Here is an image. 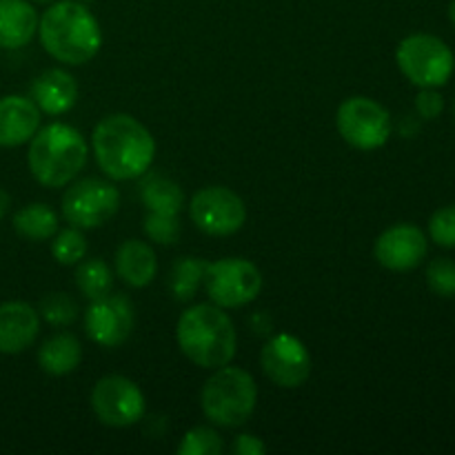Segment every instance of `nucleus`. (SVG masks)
<instances>
[{
  "label": "nucleus",
  "mask_w": 455,
  "mask_h": 455,
  "mask_svg": "<svg viewBox=\"0 0 455 455\" xmlns=\"http://www.w3.org/2000/svg\"><path fill=\"white\" fill-rule=\"evenodd\" d=\"M96 163L111 180H133L149 172L156 142L149 129L129 114H111L92 133Z\"/></svg>",
  "instance_id": "nucleus-1"
},
{
  "label": "nucleus",
  "mask_w": 455,
  "mask_h": 455,
  "mask_svg": "<svg viewBox=\"0 0 455 455\" xmlns=\"http://www.w3.org/2000/svg\"><path fill=\"white\" fill-rule=\"evenodd\" d=\"M44 52L62 65L78 67L92 60L102 47L96 16L78 0H56L38 20Z\"/></svg>",
  "instance_id": "nucleus-2"
},
{
  "label": "nucleus",
  "mask_w": 455,
  "mask_h": 455,
  "mask_svg": "<svg viewBox=\"0 0 455 455\" xmlns=\"http://www.w3.org/2000/svg\"><path fill=\"white\" fill-rule=\"evenodd\" d=\"M176 340L182 354L203 369L229 364L238 347L234 323L218 305L189 307L178 320Z\"/></svg>",
  "instance_id": "nucleus-3"
},
{
  "label": "nucleus",
  "mask_w": 455,
  "mask_h": 455,
  "mask_svg": "<svg viewBox=\"0 0 455 455\" xmlns=\"http://www.w3.org/2000/svg\"><path fill=\"white\" fill-rule=\"evenodd\" d=\"M87 142L83 133L65 123H52L38 129L29 140L27 163L40 185L65 187L87 164Z\"/></svg>",
  "instance_id": "nucleus-4"
},
{
  "label": "nucleus",
  "mask_w": 455,
  "mask_h": 455,
  "mask_svg": "<svg viewBox=\"0 0 455 455\" xmlns=\"http://www.w3.org/2000/svg\"><path fill=\"white\" fill-rule=\"evenodd\" d=\"M258 403V385L240 367L213 369V376L204 382L200 404L203 413L209 422L218 427H243L256 411Z\"/></svg>",
  "instance_id": "nucleus-5"
},
{
  "label": "nucleus",
  "mask_w": 455,
  "mask_h": 455,
  "mask_svg": "<svg viewBox=\"0 0 455 455\" xmlns=\"http://www.w3.org/2000/svg\"><path fill=\"white\" fill-rule=\"evenodd\" d=\"M395 62L411 84L440 89L451 80L455 56L447 43L434 34H411L398 44Z\"/></svg>",
  "instance_id": "nucleus-6"
},
{
  "label": "nucleus",
  "mask_w": 455,
  "mask_h": 455,
  "mask_svg": "<svg viewBox=\"0 0 455 455\" xmlns=\"http://www.w3.org/2000/svg\"><path fill=\"white\" fill-rule=\"evenodd\" d=\"M204 289L213 305L222 309H240L256 300L262 291V274L244 258H222L207 262Z\"/></svg>",
  "instance_id": "nucleus-7"
},
{
  "label": "nucleus",
  "mask_w": 455,
  "mask_h": 455,
  "mask_svg": "<svg viewBox=\"0 0 455 455\" xmlns=\"http://www.w3.org/2000/svg\"><path fill=\"white\" fill-rule=\"evenodd\" d=\"M336 124L342 140L360 151L380 149L391 138L389 111L367 96L347 98L338 107Z\"/></svg>",
  "instance_id": "nucleus-8"
},
{
  "label": "nucleus",
  "mask_w": 455,
  "mask_h": 455,
  "mask_svg": "<svg viewBox=\"0 0 455 455\" xmlns=\"http://www.w3.org/2000/svg\"><path fill=\"white\" fill-rule=\"evenodd\" d=\"M120 207V194L111 182L84 178L74 182L62 196V216L71 227L96 229L109 222Z\"/></svg>",
  "instance_id": "nucleus-9"
},
{
  "label": "nucleus",
  "mask_w": 455,
  "mask_h": 455,
  "mask_svg": "<svg viewBox=\"0 0 455 455\" xmlns=\"http://www.w3.org/2000/svg\"><path fill=\"white\" fill-rule=\"evenodd\" d=\"M92 409L98 420L114 429H124L145 416V395L140 387L124 376H105L92 391Z\"/></svg>",
  "instance_id": "nucleus-10"
},
{
  "label": "nucleus",
  "mask_w": 455,
  "mask_h": 455,
  "mask_svg": "<svg viewBox=\"0 0 455 455\" xmlns=\"http://www.w3.org/2000/svg\"><path fill=\"white\" fill-rule=\"evenodd\" d=\"M189 216L209 235H231L243 229L247 207L243 198L227 187H204L191 198Z\"/></svg>",
  "instance_id": "nucleus-11"
},
{
  "label": "nucleus",
  "mask_w": 455,
  "mask_h": 455,
  "mask_svg": "<svg viewBox=\"0 0 455 455\" xmlns=\"http://www.w3.org/2000/svg\"><path fill=\"white\" fill-rule=\"evenodd\" d=\"M262 371L283 389H298L311 376V354L305 342L291 333H278L260 354Z\"/></svg>",
  "instance_id": "nucleus-12"
},
{
  "label": "nucleus",
  "mask_w": 455,
  "mask_h": 455,
  "mask_svg": "<svg viewBox=\"0 0 455 455\" xmlns=\"http://www.w3.org/2000/svg\"><path fill=\"white\" fill-rule=\"evenodd\" d=\"M133 323H136V315H133L132 302L120 293H109L100 300H92L84 314L87 336L107 349L123 345L132 336Z\"/></svg>",
  "instance_id": "nucleus-13"
},
{
  "label": "nucleus",
  "mask_w": 455,
  "mask_h": 455,
  "mask_svg": "<svg viewBox=\"0 0 455 455\" xmlns=\"http://www.w3.org/2000/svg\"><path fill=\"white\" fill-rule=\"evenodd\" d=\"M429 251V240L420 227L411 222H400L378 235L373 244V256L378 265L389 271H411L422 265Z\"/></svg>",
  "instance_id": "nucleus-14"
},
{
  "label": "nucleus",
  "mask_w": 455,
  "mask_h": 455,
  "mask_svg": "<svg viewBox=\"0 0 455 455\" xmlns=\"http://www.w3.org/2000/svg\"><path fill=\"white\" fill-rule=\"evenodd\" d=\"M40 331V315L27 302L0 305V354L16 355L34 345Z\"/></svg>",
  "instance_id": "nucleus-15"
},
{
  "label": "nucleus",
  "mask_w": 455,
  "mask_h": 455,
  "mask_svg": "<svg viewBox=\"0 0 455 455\" xmlns=\"http://www.w3.org/2000/svg\"><path fill=\"white\" fill-rule=\"evenodd\" d=\"M40 129V109L31 98H0V147H20Z\"/></svg>",
  "instance_id": "nucleus-16"
},
{
  "label": "nucleus",
  "mask_w": 455,
  "mask_h": 455,
  "mask_svg": "<svg viewBox=\"0 0 455 455\" xmlns=\"http://www.w3.org/2000/svg\"><path fill=\"white\" fill-rule=\"evenodd\" d=\"M31 100L49 116H62L78 100V83L65 69H47L31 83Z\"/></svg>",
  "instance_id": "nucleus-17"
},
{
  "label": "nucleus",
  "mask_w": 455,
  "mask_h": 455,
  "mask_svg": "<svg viewBox=\"0 0 455 455\" xmlns=\"http://www.w3.org/2000/svg\"><path fill=\"white\" fill-rule=\"evenodd\" d=\"M38 13L31 0H0V47L20 49L38 31Z\"/></svg>",
  "instance_id": "nucleus-18"
},
{
  "label": "nucleus",
  "mask_w": 455,
  "mask_h": 455,
  "mask_svg": "<svg viewBox=\"0 0 455 455\" xmlns=\"http://www.w3.org/2000/svg\"><path fill=\"white\" fill-rule=\"evenodd\" d=\"M116 271L129 287H147L158 271L156 251L140 240H124L116 251Z\"/></svg>",
  "instance_id": "nucleus-19"
},
{
  "label": "nucleus",
  "mask_w": 455,
  "mask_h": 455,
  "mask_svg": "<svg viewBox=\"0 0 455 455\" xmlns=\"http://www.w3.org/2000/svg\"><path fill=\"white\" fill-rule=\"evenodd\" d=\"M83 363V347L71 333H56L38 349V364L49 376H67Z\"/></svg>",
  "instance_id": "nucleus-20"
},
{
  "label": "nucleus",
  "mask_w": 455,
  "mask_h": 455,
  "mask_svg": "<svg viewBox=\"0 0 455 455\" xmlns=\"http://www.w3.org/2000/svg\"><path fill=\"white\" fill-rule=\"evenodd\" d=\"M13 229L18 235L27 240H49L58 231V216L52 207L43 203H34L22 207L13 216Z\"/></svg>",
  "instance_id": "nucleus-21"
},
{
  "label": "nucleus",
  "mask_w": 455,
  "mask_h": 455,
  "mask_svg": "<svg viewBox=\"0 0 455 455\" xmlns=\"http://www.w3.org/2000/svg\"><path fill=\"white\" fill-rule=\"evenodd\" d=\"M140 198L145 207L156 213H173V216H178L180 209L185 207V194H182L180 185L163 176L147 178L140 187Z\"/></svg>",
  "instance_id": "nucleus-22"
},
{
  "label": "nucleus",
  "mask_w": 455,
  "mask_h": 455,
  "mask_svg": "<svg viewBox=\"0 0 455 455\" xmlns=\"http://www.w3.org/2000/svg\"><path fill=\"white\" fill-rule=\"evenodd\" d=\"M76 284L78 291L83 293L87 300H100V298L109 296L111 287H114V274L102 262L100 258H92V260H80L78 269H76Z\"/></svg>",
  "instance_id": "nucleus-23"
},
{
  "label": "nucleus",
  "mask_w": 455,
  "mask_h": 455,
  "mask_svg": "<svg viewBox=\"0 0 455 455\" xmlns=\"http://www.w3.org/2000/svg\"><path fill=\"white\" fill-rule=\"evenodd\" d=\"M204 269H207V262L200 260V258H180L172 267L169 287H172L176 300L185 302L196 296L198 287L204 283Z\"/></svg>",
  "instance_id": "nucleus-24"
},
{
  "label": "nucleus",
  "mask_w": 455,
  "mask_h": 455,
  "mask_svg": "<svg viewBox=\"0 0 455 455\" xmlns=\"http://www.w3.org/2000/svg\"><path fill=\"white\" fill-rule=\"evenodd\" d=\"M87 253V240L80 234L78 227H71V229L60 231V234L53 238L52 243V256L56 258L58 265H78L80 260Z\"/></svg>",
  "instance_id": "nucleus-25"
},
{
  "label": "nucleus",
  "mask_w": 455,
  "mask_h": 455,
  "mask_svg": "<svg viewBox=\"0 0 455 455\" xmlns=\"http://www.w3.org/2000/svg\"><path fill=\"white\" fill-rule=\"evenodd\" d=\"M78 305L67 293H49L40 302V315H43L44 323L53 324V327H67L78 318Z\"/></svg>",
  "instance_id": "nucleus-26"
},
{
  "label": "nucleus",
  "mask_w": 455,
  "mask_h": 455,
  "mask_svg": "<svg viewBox=\"0 0 455 455\" xmlns=\"http://www.w3.org/2000/svg\"><path fill=\"white\" fill-rule=\"evenodd\" d=\"M225 449V443L218 435V431L209 429V427H196V429L187 431L182 438L178 453L180 455H220Z\"/></svg>",
  "instance_id": "nucleus-27"
},
{
  "label": "nucleus",
  "mask_w": 455,
  "mask_h": 455,
  "mask_svg": "<svg viewBox=\"0 0 455 455\" xmlns=\"http://www.w3.org/2000/svg\"><path fill=\"white\" fill-rule=\"evenodd\" d=\"M145 234L151 243L167 247V244L178 243V238L182 234V227L178 216H173V213L149 212V216L145 218Z\"/></svg>",
  "instance_id": "nucleus-28"
},
{
  "label": "nucleus",
  "mask_w": 455,
  "mask_h": 455,
  "mask_svg": "<svg viewBox=\"0 0 455 455\" xmlns=\"http://www.w3.org/2000/svg\"><path fill=\"white\" fill-rule=\"evenodd\" d=\"M427 284L440 298H455V260L435 258L427 267Z\"/></svg>",
  "instance_id": "nucleus-29"
},
{
  "label": "nucleus",
  "mask_w": 455,
  "mask_h": 455,
  "mask_svg": "<svg viewBox=\"0 0 455 455\" xmlns=\"http://www.w3.org/2000/svg\"><path fill=\"white\" fill-rule=\"evenodd\" d=\"M429 235L438 247L455 249V204H447L429 218Z\"/></svg>",
  "instance_id": "nucleus-30"
},
{
  "label": "nucleus",
  "mask_w": 455,
  "mask_h": 455,
  "mask_svg": "<svg viewBox=\"0 0 455 455\" xmlns=\"http://www.w3.org/2000/svg\"><path fill=\"white\" fill-rule=\"evenodd\" d=\"M444 111V98L438 89H420L416 96V114L422 120H435Z\"/></svg>",
  "instance_id": "nucleus-31"
},
{
  "label": "nucleus",
  "mask_w": 455,
  "mask_h": 455,
  "mask_svg": "<svg viewBox=\"0 0 455 455\" xmlns=\"http://www.w3.org/2000/svg\"><path fill=\"white\" fill-rule=\"evenodd\" d=\"M234 451L238 455H262L267 453V447L260 438H256V435L243 434L235 438Z\"/></svg>",
  "instance_id": "nucleus-32"
},
{
  "label": "nucleus",
  "mask_w": 455,
  "mask_h": 455,
  "mask_svg": "<svg viewBox=\"0 0 455 455\" xmlns=\"http://www.w3.org/2000/svg\"><path fill=\"white\" fill-rule=\"evenodd\" d=\"M7 207H9V196L4 194L3 189H0V218H3L4 213H7Z\"/></svg>",
  "instance_id": "nucleus-33"
},
{
  "label": "nucleus",
  "mask_w": 455,
  "mask_h": 455,
  "mask_svg": "<svg viewBox=\"0 0 455 455\" xmlns=\"http://www.w3.org/2000/svg\"><path fill=\"white\" fill-rule=\"evenodd\" d=\"M447 16H449V20H451L453 25H455V0H451V4H449V9H447Z\"/></svg>",
  "instance_id": "nucleus-34"
},
{
  "label": "nucleus",
  "mask_w": 455,
  "mask_h": 455,
  "mask_svg": "<svg viewBox=\"0 0 455 455\" xmlns=\"http://www.w3.org/2000/svg\"><path fill=\"white\" fill-rule=\"evenodd\" d=\"M31 3H38V4H52V3H56V0H31Z\"/></svg>",
  "instance_id": "nucleus-35"
}]
</instances>
